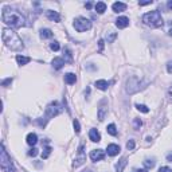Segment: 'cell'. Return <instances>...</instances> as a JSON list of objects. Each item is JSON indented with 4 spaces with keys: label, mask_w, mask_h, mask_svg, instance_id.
<instances>
[{
    "label": "cell",
    "mask_w": 172,
    "mask_h": 172,
    "mask_svg": "<svg viewBox=\"0 0 172 172\" xmlns=\"http://www.w3.org/2000/svg\"><path fill=\"white\" fill-rule=\"evenodd\" d=\"M11 82H12V78H7V79H4V81L1 82V86H5V87H7V86L10 85Z\"/></svg>",
    "instance_id": "32"
},
{
    "label": "cell",
    "mask_w": 172,
    "mask_h": 172,
    "mask_svg": "<svg viewBox=\"0 0 172 172\" xmlns=\"http://www.w3.org/2000/svg\"><path fill=\"white\" fill-rule=\"evenodd\" d=\"M167 160H168V161H172V155H168V156H167Z\"/></svg>",
    "instance_id": "40"
},
{
    "label": "cell",
    "mask_w": 172,
    "mask_h": 172,
    "mask_svg": "<svg viewBox=\"0 0 172 172\" xmlns=\"http://www.w3.org/2000/svg\"><path fill=\"white\" fill-rule=\"evenodd\" d=\"M142 22H144L147 26H150V27L163 26V18H161L159 11H150V12L142 15Z\"/></svg>",
    "instance_id": "3"
},
{
    "label": "cell",
    "mask_w": 172,
    "mask_h": 172,
    "mask_svg": "<svg viewBox=\"0 0 172 172\" xmlns=\"http://www.w3.org/2000/svg\"><path fill=\"white\" fill-rule=\"evenodd\" d=\"M61 112H62V109H61V106H59V104H58V102H53V104H50L47 108H46L44 121H43L42 126H44L46 121H48V120H50V118H53V117H55V116H58Z\"/></svg>",
    "instance_id": "5"
},
{
    "label": "cell",
    "mask_w": 172,
    "mask_h": 172,
    "mask_svg": "<svg viewBox=\"0 0 172 172\" xmlns=\"http://www.w3.org/2000/svg\"><path fill=\"white\" fill-rule=\"evenodd\" d=\"M168 34H169V35H171V36H172V28L169 30V32H168Z\"/></svg>",
    "instance_id": "43"
},
{
    "label": "cell",
    "mask_w": 172,
    "mask_h": 172,
    "mask_svg": "<svg viewBox=\"0 0 172 172\" xmlns=\"http://www.w3.org/2000/svg\"><path fill=\"white\" fill-rule=\"evenodd\" d=\"M105 157V152L102 149H94L90 152V159L93 161H101Z\"/></svg>",
    "instance_id": "7"
},
{
    "label": "cell",
    "mask_w": 172,
    "mask_h": 172,
    "mask_svg": "<svg viewBox=\"0 0 172 172\" xmlns=\"http://www.w3.org/2000/svg\"><path fill=\"white\" fill-rule=\"evenodd\" d=\"M114 39H116V34H114V32H110V34H109V36H108V42H109V43H112Z\"/></svg>",
    "instance_id": "33"
},
{
    "label": "cell",
    "mask_w": 172,
    "mask_h": 172,
    "mask_svg": "<svg viewBox=\"0 0 172 172\" xmlns=\"http://www.w3.org/2000/svg\"><path fill=\"white\" fill-rule=\"evenodd\" d=\"M137 172H147V169H139Z\"/></svg>",
    "instance_id": "42"
},
{
    "label": "cell",
    "mask_w": 172,
    "mask_h": 172,
    "mask_svg": "<svg viewBox=\"0 0 172 172\" xmlns=\"http://www.w3.org/2000/svg\"><path fill=\"white\" fill-rule=\"evenodd\" d=\"M50 48H51L53 51H58L61 47H59V43L54 40V42H51V43H50Z\"/></svg>",
    "instance_id": "24"
},
{
    "label": "cell",
    "mask_w": 172,
    "mask_h": 172,
    "mask_svg": "<svg viewBox=\"0 0 172 172\" xmlns=\"http://www.w3.org/2000/svg\"><path fill=\"white\" fill-rule=\"evenodd\" d=\"M51 150H53V149H51V147H46L44 148V152L42 153V159H47L48 156H50Z\"/></svg>",
    "instance_id": "22"
},
{
    "label": "cell",
    "mask_w": 172,
    "mask_h": 172,
    "mask_svg": "<svg viewBox=\"0 0 172 172\" xmlns=\"http://www.w3.org/2000/svg\"><path fill=\"white\" fill-rule=\"evenodd\" d=\"M167 7H168L169 11H172V0H169V1L167 3Z\"/></svg>",
    "instance_id": "39"
},
{
    "label": "cell",
    "mask_w": 172,
    "mask_h": 172,
    "mask_svg": "<svg viewBox=\"0 0 172 172\" xmlns=\"http://www.w3.org/2000/svg\"><path fill=\"white\" fill-rule=\"evenodd\" d=\"M86 8H91V3H86Z\"/></svg>",
    "instance_id": "41"
},
{
    "label": "cell",
    "mask_w": 172,
    "mask_h": 172,
    "mask_svg": "<svg viewBox=\"0 0 172 172\" xmlns=\"http://www.w3.org/2000/svg\"><path fill=\"white\" fill-rule=\"evenodd\" d=\"M46 15H47V18L50 19V20H53V22H59V20H61V16H59V13L56 12V11L48 10L47 12H46Z\"/></svg>",
    "instance_id": "12"
},
{
    "label": "cell",
    "mask_w": 172,
    "mask_h": 172,
    "mask_svg": "<svg viewBox=\"0 0 172 172\" xmlns=\"http://www.w3.org/2000/svg\"><path fill=\"white\" fill-rule=\"evenodd\" d=\"M144 165L147 167V168H153V165H155V161H153V160H145L144 161Z\"/></svg>",
    "instance_id": "27"
},
{
    "label": "cell",
    "mask_w": 172,
    "mask_h": 172,
    "mask_svg": "<svg viewBox=\"0 0 172 172\" xmlns=\"http://www.w3.org/2000/svg\"><path fill=\"white\" fill-rule=\"evenodd\" d=\"M108 155H110V156H116V155H118L120 153V147L118 145H116V144H110V145H108Z\"/></svg>",
    "instance_id": "10"
},
{
    "label": "cell",
    "mask_w": 172,
    "mask_h": 172,
    "mask_svg": "<svg viewBox=\"0 0 172 172\" xmlns=\"http://www.w3.org/2000/svg\"><path fill=\"white\" fill-rule=\"evenodd\" d=\"M96 11L98 13H104L105 11H106V4H105L104 1H98L96 4Z\"/></svg>",
    "instance_id": "19"
},
{
    "label": "cell",
    "mask_w": 172,
    "mask_h": 172,
    "mask_svg": "<svg viewBox=\"0 0 172 172\" xmlns=\"http://www.w3.org/2000/svg\"><path fill=\"white\" fill-rule=\"evenodd\" d=\"M167 71H168L169 74H172V61H169L168 63H167Z\"/></svg>",
    "instance_id": "35"
},
{
    "label": "cell",
    "mask_w": 172,
    "mask_h": 172,
    "mask_svg": "<svg viewBox=\"0 0 172 172\" xmlns=\"http://www.w3.org/2000/svg\"><path fill=\"white\" fill-rule=\"evenodd\" d=\"M126 148H128L129 150H132V149H133V148H134V141H133V140H129V141H128V144H126Z\"/></svg>",
    "instance_id": "31"
},
{
    "label": "cell",
    "mask_w": 172,
    "mask_h": 172,
    "mask_svg": "<svg viewBox=\"0 0 172 172\" xmlns=\"http://www.w3.org/2000/svg\"><path fill=\"white\" fill-rule=\"evenodd\" d=\"M74 28L77 30L78 32H83V31H87V30L91 28V22L89 19L83 18V16H79L74 20Z\"/></svg>",
    "instance_id": "6"
},
{
    "label": "cell",
    "mask_w": 172,
    "mask_h": 172,
    "mask_svg": "<svg viewBox=\"0 0 172 172\" xmlns=\"http://www.w3.org/2000/svg\"><path fill=\"white\" fill-rule=\"evenodd\" d=\"M54 35V32L51 31L50 28H43L42 31H40V38L42 39H46V38H51Z\"/></svg>",
    "instance_id": "18"
},
{
    "label": "cell",
    "mask_w": 172,
    "mask_h": 172,
    "mask_svg": "<svg viewBox=\"0 0 172 172\" xmlns=\"http://www.w3.org/2000/svg\"><path fill=\"white\" fill-rule=\"evenodd\" d=\"M64 62H66V61H63V58H54L53 59V67L55 70L62 69V67H63V64H64Z\"/></svg>",
    "instance_id": "13"
},
{
    "label": "cell",
    "mask_w": 172,
    "mask_h": 172,
    "mask_svg": "<svg viewBox=\"0 0 172 172\" xmlns=\"http://www.w3.org/2000/svg\"><path fill=\"white\" fill-rule=\"evenodd\" d=\"M26 141H27V144H28V145H35L38 142V136L35 133H30L28 136H27Z\"/></svg>",
    "instance_id": "15"
},
{
    "label": "cell",
    "mask_w": 172,
    "mask_h": 172,
    "mask_svg": "<svg viewBox=\"0 0 172 172\" xmlns=\"http://www.w3.org/2000/svg\"><path fill=\"white\" fill-rule=\"evenodd\" d=\"M108 113V108L106 106H101L98 109V120L99 121H104V118H105V114Z\"/></svg>",
    "instance_id": "20"
},
{
    "label": "cell",
    "mask_w": 172,
    "mask_h": 172,
    "mask_svg": "<svg viewBox=\"0 0 172 172\" xmlns=\"http://www.w3.org/2000/svg\"><path fill=\"white\" fill-rule=\"evenodd\" d=\"M125 164H126V159H121V160H120V167L117 165V171L118 172L122 171V168H124V165H125Z\"/></svg>",
    "instance_id": "26"
},
{
    "label": "cell",
    "mask_w": 172,
    "mask_h": 172,
    "mask_svg": "<svg viewBox=\"0 0 172 172\" xmlns=\"http://www.w3.org/2000/svg\"><path fill=\"white\" fill-rule=\"evenodd\" d=\"M141 125H142L141 120H140V118H134V129H140Z\"/></svg>",
    "instance_id": "29"
},
{
    "label": "cell",
    "mask_w": 172,
    "mask_h": 172,
    "mask_svg": "<svg viewBox=\"0 0 172 172\" xmlns=\"http://www.w3.org/2000/svg\"><path fill=\"white\" fill-rule=\"evenodd\" d=\"M0 165H1V169L4 172H15V167H13L4 145H1V150H0Z\"/></svg>",
    "instance_id": "4"
},
{
    "label": "cell",
    "mask_w": 172,
    "mask_h": 172,
    "mask_svg": "<svg viewBox=\"0 0 172 172\" xmlns=\"http://www.w3.org/2000/svg\"><path fill=\"white\" fill-rule=\"evenodd\" d=\"M104 43H105V42H104L102 39H101V40H98V48H99V51L104 50Z\"/></svg>",
    "instance_id": "36"
},
{
    "label": "cell",
    "mask_w": 172,
    "mask_h": 172,
    "mask_svg": "<svg viewBox=\"0 0 172 172\" xmlns=\"http://www.w3.org/2000/svg\"><path fill=\"white\" fill-rule=\"evenodd\" d=\"M1 19L5 24L13 27V28H20V27L26 26V20H24L23 15L20 12H18L16 10H12V8H3L1 12Z\"/></svg>",
    "instance_id": "1"
},
{
    "label": "cell",
    "mask_w": 172,
    "mask_h": 172,
    "mask_svg": "<svg viewBox=\"0 0 172 172\" xmlns=\"http://www.w3.org/2000/svg\"><path fill=\"white\" fill-rule=\"evenodd\" d=\"M116 26L118 28H125V27L129 26V19L126 16H120V18L116 20Z\"/></svg>",
    "instance_id": "8"
},
{
    "label": "cell",
    "mask_w": 172,
    "mask_h": 172,
    "mask_svg": "<svg viewBox=\"0 0 172 172\" xmlns=\"http://www.w3.org/2000/svg\"><path fill=\"white\" fill-rule=\"evenodd\" d=\"M38 155V149L36 148H31V149L28 150V156H32V157H34V156H36Z\"/></svg>",
    "instance_id": "30"
},
{
    "label": "cell",
    "mask_w": 172,
    "mask_h": 172,
    "mask_svg": "<svg viewBox=\"0 0 172 172\" xmlns=\"http://www.w3.org/2000/svg\"><path fill=\"white\" fill-rule=\"evenodd\" d=\"M83 172H93V171H83Z\"/></svg>",
    "instance_id": "44"
},
{
    "label": "cell",
    "mask_w": 172,
    "mask_h": 172,
    "mask_svg": "<svg viewBox=\"0 0 172 172\" xmlns=\"http://www.w3.org/2000/svg\"><path fill=\"white\" fill-rule=\"evenodd\" d=\"M73 126H74L75 133H79V132H81V126H79V122H78V120H74V121H73Z\"/></svg>",
    "instance_id": "25"
},
{
    "label": "cell",
    "mask_w": 172,
    "mask_h": 172,
    "mask_svg": "<svg viewBox=\"0 0 172 172\" xmlns=\"http://www.w3.org/2000/svg\"><path fill=\"white\" fill-rule=\"evenodd\" d=\"M106 130H108V133L112 134V136H117V128H116L114 124H110V125H108Z\"/></svg>",
    "instance_id": "21"
},
{
    "label": "cell",
    "mask_w": 172,
    "mask_h": 172,
    "mask_svg": "<svg viewBox=\"0 0 172 172\" xmlns=\"http://www.w3.org/2000/svg\"><path fill=\"white\" fill-rule=\"evenodd\" d=\"M139 4L140 5H149V4H152V0H148V1H140Z\"/></svg>",
    "instance_id": "38"
},
{
    "label": "cell",
    "mask_w": 172,
    "mask_h": 172,
    "mask_svg": "<svg viewBox=\"0 0 172 172\" xmlns=\"http://www.w3.org/2000/svg\"><path fill=\"white\" fill-rule=\"evenodd\" d=\"M108 86H109V83H108L105 79H99L96 82V87L99 89V90H106Z\"/></svg>",
    "instance_id": "17"
},
{
    "label": "cell",
    "mask_w": 172,
    "mask_h": 172,
    "mask_svg": "<svg viewBox=\"0 0 172 172\" xmlns=\"http://www.w3.org/2000/svg\"><path fill=\"white\" fill-rule=\"evenodd\" d=\"M89 137H90V140L94 141V142H98L99 140H101V134H99V132L97 130V129H90V132H89Z\"/></svg>",
    "instance_id": "9"
},
{
    "label": "cell",
    "mask_w": 172,
    "mask_h": 172,
    "mask_svg": "<svg viewBox=\"0 0 172 172\" xmlns=\"http://www.w3.org/2000/svg\"><path fill=\"white\" fill-rule=\"evenodd\" d=\"M159 172H172V169L168 168V167H160V168H159Z\"/></svg>",
    "instance_id": "34"
},
{
    "label": "cell",
    "mask_w": 172,
    "mask_h": 172,
    "mask_svg": "<svg viewBox=\"0 0 172 172\" xmlns=\"http://www.w3.org/2000/svg\"><path fill=\"white\" fill-rule=\"evenodd\" d=\"M30 61H31V58H30V56H23V55H18V56H16V62H18L19 64H22V66L27 64Z\"/></svg>",
    "instance_id": "16"
},
{
    "label": "cell",
    "mask_w": 172,
    "mask_h": 172,
    "mask_svg": "<svg viewBox=\"0 0 172 172\" xmlns=\"http://www.w3.org/2000/svg\"><path fill=\"white\" fill-rule=\"evenodd\" d=\"M64 53H66L67 62H71V61H73V56H71V53H70V50H69V48H64Z\"/></svg>",
    "instance_id": "28"
},
{
    "label": "cell",
    "mask_w": 172,
    "mask_h": 172,
    "mask_svg": "<svg viewBox=\"0 0 172 172\" xmlns=\"http://www.w3.org/2000/svg\"><path fill=\"white\" fill-rule=\"evenodd\" d=\"M167 97H168V99H169V102H172V87L168 90V93H167Z\"/></svg>",
    "instance_id": "37"
},
{
    "label": "cell",
    "mask_w": 172,
    "mask_h": 172,
    "mask_svg": "<svg viewBox=\"0 0 172 172\" xmlns=\"http://www.w3.org/2000/svg\"><path fill=\"white\" fill-rule=\"evenodd\" d=\"M1 38H3V42L5 43V46L8 48H11V50L20 51L24 48V44L22 42V39L19 38V35L15 31H12L11 28H3Z\"/></svg>",
    "instance_id": "2"
},
{
    "label": "cell",
    "mask_w": 172,
    "mask_h": 172,
    "mask_svg": "<svg viewBox=\"0 0 172 172\" xmlns=\"http://www.w3.org/2000/svg\"><path fill=\"white\" fill-rule=\"evenodd\" d=\"M64 81H66V83H69V85H73V83H75V81H77V77H75V74H73V73H67V74L64 75Z\"/></svg>",
    "instance_id": "14"
},
{
    "label": "cell",
    "mask_w": 172,
    "mask_h": 172,
    "mask_svg": "<svg viewBox=\"0 0 172 172\" xmlns=\"http://www.w3.org/2000/svg\"><path fill=\"white\" fill-rule=\"evenodd\" d=\"M112 8L114 12H122V11L126 10V4L125 3H121V1H116L114 4L112 5Z\"/></svg>",
    "instance_id": "11"
},
{
    "label": "cell",
    "mask_w": 172,
    "mask_h": 172,
    "mask_svg": "<svg viewBox=\"0 0 172 172\" xmlns=\"http://www.w3.org/2000/svg\"><path fill=\"white\" fill-rule=\"evenodd\" d=\"M136 108H137V110H140V112H142V113H148L149 112V109H148L145 105H140V104H137L136 105Z\"/></svg>",
    "instance_id": "23"
}]
</instances>
